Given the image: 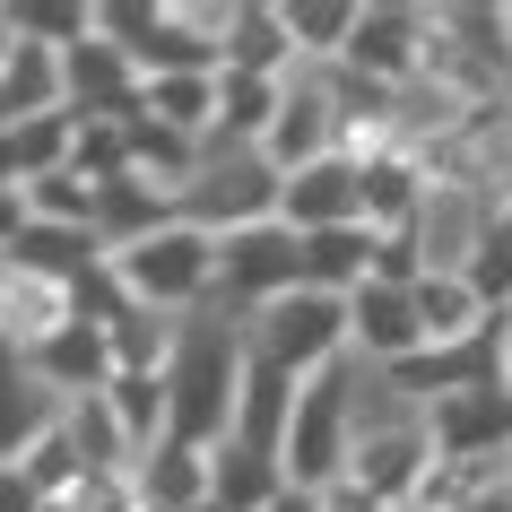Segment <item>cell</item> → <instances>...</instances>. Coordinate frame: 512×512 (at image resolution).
<instances>
[{
  "mask_svg": "<svg viewBox=\"0 0 512 512\" xmlns=\"http://www.w3.org/2000/svg\"><path fill=\"white\" fill-rule=\"evenodd\" d=\"M243 374H252L243 313H226V304L191 313L183 339H174V365H165V434H174V443H200V452H217V443L235 434Z\"/></svg>",
  "mask_w": 512,
  "mask_h": 512,
  "instance_id": "obj_1",
  "label": "cell"
},
{
  "mask_svg": "<svg viewBox=\"0 0 512 512\" xmlns=\"http://www.w3.org/2000/svg\"><path fill=\"white\" fill-rule=\"evenodd\" d=\"M113 287H122L131 304L174 313V322L209 313V304H217V235H209V226H191V217H174V226H157L148 243L113 252Z\"/></svg>",
  "mask_w": 512,
  "mask_h": 512,
  "instance_id": "obj_2",
  "label": "cell"
},
{
  "mask_svg": "<svg viewBox=\"0 0 512 512\" xmlns=\"http://www.w3.org/2000/svg\"><path fill=\"white\" fill-rule=\"evenodd\" d=\"M356 400H365V356L330 365L296 391V426H287V486L304 495H330L348 478V452H356Z\"/></svg>",
  "mask_w": 512,
  "mask_h": 512,
  "instance_id": "obj_3",
  "label": "cell"
},
{
  "mask_svg": "<svg viewBox=\"0 0 512 512\" xmlns=\"http://www.w3.org/2000/svg\"><path fill=\"white\" fill-rule=\"evenodd\" d=\"M243 339H252V356L261 365H278V374H330V365H348L356 356V330H348V296H322V287H296V296L261 304L252 322H243Z\"/></svg>",
  "mask_w": 512,
  "mask_h": 512,
  "instance_id": "obj_4",
  "label": "cell"
},
{
  "mask_svg": "<svg viewBox=\"0 0 512 512\" xmlns=\"http://www.w3.org/2000/svg\"><path fill=\"white\" fill-rule=\"evenodd\" d=\"M278 191H287V174H278L261 148H200V174H191V191H183V217L209 226V235H243V226L278 217Z\"/></svg>",
  "mask_w": 512,
  "mask_h": 512,
  "instance_id": "obj_5",
  "label": "cell"
},
{
  "mask_svg": "<svg viewBox=\"0 0 512 512\" xmlns=\"http://www.w3.org/2000/svg\"><path fill=\"white\" fill-rule=\"evenodd\" d=\"M304 287V235L287 217H261V226H243V235H217V304L226 313H261V304L296 296Z\"/></svg>",
  "mask_w": 512,
  "mask_h": 512,
  "instance_id": "obj_6",
  "label": "cell"
},
{
  "mask_svg": "<svg viewBox=\"0 0 512 512\" xmlns=\"http://www.w3.org/2000/svg\"><path fill=\"white\" fill-rule=\"evenodd\" d=\"M426 53H434V9L417 0H365L356 9V35H348V70L374 87H417L426 79Z\"/></svg>",
  "mask_w": 512,
  "mask_h": 512,
  "instance_id": "obj_7",
  "label": "cell"
},
{
  "mask_svg": "<svg viewBox=\"0 0 512 512\" xmlns=\"http://www.w3.org/2000/svg\"><path fill=\"white\" fill-rule=\"evenodd\" d=\"M261 157H270L278 174H304V165L339 157V105H330L322 70H296V79H287V105H278L270 139H261Z\"/></svg>",
  "mask_w": 512,
  "mask_h": 512,
  "instance_id": "obj_8",
  "label": "cell"
},
{
  "mask_svg": "<svg viewBox=\"0 0 512 512\" xmlns=\"http://www.w3.org/2000/svg\"><path fill=\"white\" fill-rule=\"evenodd\" d=\"M348 330H356V356H365L374 374H391V365H408V356H426L417 287H382V278H365V287L348 296Z\"/></svg>",
  "mask_w": 512,
  "mask_h": 512,
  "instance_id": "obj_9",
  "label": "cell"
},
{
  "mask_svg": "<svg viewBox=\"0 0 512 512\" xmlns=\"http://www.w3.org/2000/svg\"><path fill=\"white\" fill-rule=\"evenodd\" d=\"M70 322H87V287H53V278H27V270L0 261V348L35 356Z\"/></svg>",
  "mask_w": 512,
  "mask_h": 512,
  "instance_id": "obj_10",
  "label": "cell"
},
{
  "mask_svg": "<svg viewBox=\"0 0 512 512\" xmlns=\"http://www.w3.org/2000/svg\"><path fill=\"white\" fill-rule=\"evenodd\" d=\"M27 365H35V382H44L61 408H70V400H96V391L122 382V356H113V330L105 322H70L61 339H44Z\"/></svg>",
  "mask_w": 512,
  "mask_h": 512,
  "instance_id": "obj_11",
  "label": "cell"
},
{
  "mask_svg": "<svg viewBox=\"0 0 512 512\" xmlns=\"http://www.w3.org/2000/svg\"><path fill=\"white\" fill-rule=\"evenodd\" d=\"M278 217H287L296 235L365 226V174H356L348 157H322V165H304V174H287V191H278Z\"/></svg>",
  "mask_w": 512,
  "mask_h": 512,
  "instance_id": "obj_12",
  "label": "cell"
},
{
  "mask_svg": "<svg viewBox=\"0 0 512 512\" xmlns=\"http://www.w3.org/2000/svg\"><path fill=\"white\" fill-rule=\"evenodd\" d=\"M0 261H9V270H27V278H53V287H96L113 252L87 235V226H35V217H27V235L9 243Z\"/></svg>",
  "mask_w": 512,
  "mask_h": 512,
  "instance_id": "obj_13",
  "label": "cell"
},
{
  "mask_svg": "<svg viewBox=\"0 0 512 512\" xmlns=\"http://www.w3.org/2000/svg\"><path fill=\"white\" fill-rule=\"evenodd\" d=\"M296 391H304L296 374H278V365H261V356H252V374H243V400H235V434H226V443H243V452H270V460H287V426H296ZM226 443H217V452H226Z\"/></svg>",
  "mask_w": 512,
  "mask_h": 512,
  "instance_id": "obj_14",
  "label": "cell"
},
{
  "mask_svg": "<svg viewBox=\"0 0 512 512\" xmlns=\"http://www.w3.org/2000/svg\"><path fill=\"white\" fill-rule=\"evenodd\" d=\"M226 70H243V79H296L304 70L278 0H226Z\"/></svg>",
  "mask_w": 512,
  "mask_h": 512,
  "instance_id": "obj_15",
  "label": "cell"
},
{
  "mask_svg": "<svg viewBox=\"0 0 512 512\" xmlns=\"http://www.w3.org/2000/svg\"><path fill=\"white\" fill-rule=\"evenodd\" d=\"M53 426H61V400L35 382V365H27L18 348H0V460L35 452Z\"/></svg>",
  "mask_w": 512,
  "mask_h": 512,
  "instance_id": "obj_16",
  "label": "cell"
},
{
  "mask_svg": "<svg viewBox=\"0 0 512 512\" xmlns=\"http://www.w3.org/2000/svg\"><path fill=\"white\" fill-rule=\"evenodd\" d=\"M139 495H148V504H165V512H209V495H217V452H200V443H174V434H165L157 452L139 460Z\"/></svg>",
  "mask_w": 512,
  "mask_h": 512,
  "instance_id": "obj_17",
  "label": "cell"
},
{
  "mask_svg": "<svg viewBox=\"0 0 512 512\" xmlns=\"http://www.w3.org/2000/svg\"><path fill=\"white\" fill-rule=\"evenodd\" d=\"M278 105H287V79H243V70H226L217 79V131L209 148H261L278 122Z\"/></svg>",
  "mask_w": 512,
  "mask_h": 512,
  "instance_id": "obj_18",
  "label": "cell"
},
{
  "mask_svg": "<svg viewBox=\"0 0 512 512\" xmlns=\"http://www.w3.org/2000/svg\"><path fill=\"white\" fill-rule=\"evenodd\" d=\"M374 252H382L374 226H330V235H304V287H322V296H356V287L374 278Z\"/></svg>",
  "mask_w": 512,
  "mask_h": 512,
  "instance_id": "obj_19",
  "label": "cell"
},
{
  "mask_svg": "<svg viewBox=\"0 0 512 512\" xmlns=\"http://www.w3.org/2000/svg\"><path fill=\"white\" fill-rule=\"evenodd\" d=\"M278 18H287V44H296L304 70H339L348 61L356 0H278Z\"/></svg>",
  "mask_w": 512,
  "mask_h": 512,
  "instance_id": "obj_20",
  "label": "cell"
},
{
  "mask_svg": "<svg viewBox=\"0 0 512 512\" xmlns=\"http://www.w3.org/2000/svg\"><path fill=\"white\" fill-rule=\"evenodd\" d=\"M61 426H70V443H79L87 478H113V469H139V443H131V426L113 417V400H105V391H96V400H70V408H61Z\"/></svg>",
  "mask_w": 512,
  "mask_h": 512,
  "instance_id": "obj_21",
  "label": "cell"
},
{
  "mask_svg": "<svg viewBox=\"0 0 512 512\" xmlns=\"http://www.w3.org/2000/svg\"><path fill=\"white\" fill-rule=\"evenodd\" d=\"M139 122L183 131V139L209 148V131H217V79H148V87H139Z\"/></svg>",
  "mask_w": 512,
  "mask_h": 512,
  "instance_id": "obj_22",
  "label": "cell"
},
{
  "mask_svg": "<svg viewBox=\"0 0 512 512\" xmlns=\"http://www.w3.org/2000/svg\"><path fill=\"white\" fill-rule=\"evenodd\" d=\"M278 495H287V460L243 452V443H226V452H217V495H209L217 512H270Z\"/></svg>",
  "mask_w": 512,
  "mask_h": 512,
  "instance_id": "obj_23",
  "label": "cell"
},
{
  "mask_svg": "<svg viewBox=\"0 0 512 512\" xmlns=\"http://www.w3.org/2000/svg\"><path fill=\"white\" fill-rule=\"evenodd\" d=\"M96 209H105V183H87V174H44V183H27V217L35 226H87L96 235Z\"/></svg>",
  "mask_w": 512,
  "mask_h": 512,
  "instance_id": "obj_24",
  "label": "cell"
},
{
  "mask_svg": "<svg viewBox=\"0 0 512 512\" xmlns=\"http://www.w3.org/2000/svg\"><path fill=\"white\" fill-rule=\"evenodd\" d=\"M0 512H44V495H35V478L18 460H0Z\"/></svg>",
  "mask_w": 512,
  "mask_h": 512,
  "instance_id": "obj_25",
  "label": "cell"
},
{
  "mask_svg": "<svg viewBox=\"0 0 512 512\" xmlns=\"http://www.w3.org/2000/svg\"><path fill=\"white\" fill-rule=\"evenodd\" d=\"M322 512H382V504H374V495H365V486H356V478H339V486H330V495H322Z\"/></svg>",
  "mask_w": 512,
  "mask_h": 512,
  "instance_id": "obj_26",
  "label": "cell"
},
{
  "mask_svg": "<svg viewBox=\"0 0 512 512\" xmlns=\"http://www.w3.org/2000/svg\"><path fill=\"white\" fill-rule=\"evenodd\" d=\"M270 512H322V495H304V486H287V495H278Z\"/></svg>",
  "mask_w": 512,
  "mask_h": 512,
  "instance_id": "obj_27",
  "label": "cell"
},
{
  "mask_svg": "<svg viewBox=\"0 0 512 512\" xmlns=\"http://www.w3.org/2000/svg\"><path fill=\"white\" fill-rule=\"evenodd\" d=\"M9 53H18V27H9V9H0V70H9Z\"/></svg>",
  "mask_w": 512,
  "mask_h": 512,
  "instance_id": "obj_28",
  "label": "cell"
},
{
  "mask_svg": "<svg viewBox=\"0 0 512 512\" xmlns=\"http://www.w3.org/2000/svg\"><path fill=\"white\" fill-rule=\"evenodd\" d=\"M139 512H165V504H139Z\"/></svg>",
  "mask_w": 512,
  "mask_h": 512,
  "instance_id": "obj_29",
  "label": "cell"
}]
</instances>
